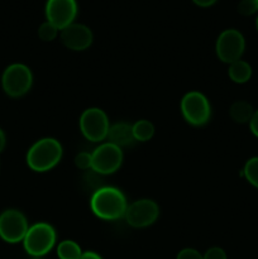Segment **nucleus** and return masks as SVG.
<instances>
[{"mask_svg":"<svg viewBox=\"0 0 258 259\" xmlns=\"http://www.w3.org/2000/svg\"><path fill=\"white\" fill-rule=\"evenodd\" d=\"M245 51V39L237 29H225L220 33L215 45V52L222 62L230 63L242 60Z\"/></svg>","mask_w":258,"mask_h":259,"instance_id":"nucleus-8","label":"nucleus"},{"mask_svg":"<svg viewBox=\"0 0 258 259\" xmlns=\"http://www.w3.org/2000/svg\"><path fill=\"white\" fill-rule=\"evenodd\" d=\"M5 146H7V136H5L4 131L0 128V153L4 151Z\"/></svg>","mask_w":258,"mask_h":259,"instance_id":"nucleus-26","label":"nucleus"},{"mask_svg":"<svg viewBox=\"0 0 258 259\" xmlns=\"http://www.w3.org/2000/svg\"><path fill=\"white\" fill-rule=\"evenodd\" d=\"M60 37L66 48L76 51V52L88 50L93 45L94 39L90 28L86 27L85 24H80V23H72L61 29Z\"/></svg>","mask_w":258,"mask_h":259,"instance_id":"nucleus-12","label":"nucleus"},{"mask_svg":"<svg viewBox=\"0 0 258 259\" xmlns=\"http://www.w3.org/2000/svg\"><path fill=\"white\" fill-rule=\"evenodd\" d=\"M93 164L91 169L96 174L105 176V175L115 174L123 163V151L119 147L109 143H101L95 151L91 153Z\"/></svg>","mask_w":258,"mask_h":259,"instance_id":"nucleus-9","label":"nucleus"},{"mask_svg":"<svg viewBox=\"0 0 258 259\" xmlns=\"http://www.w3.org/2000/svg\"><path fill=\"white\" fill-rule=\"evenodd\" d=\"M32 259H45L43 257H32Z\"/></svg>","mask_w":258,"mask_h":259,"instance_id":"nucleus-28","label":"nucleus"},{"mask_svg":"<svg viewBox=\"0 0 258 259\" xmlns=\"http://www.w3.org/2000/svg\"><path fill=\"white\" fill-rule=\"evenodd\" d=\"M80 131L88 141L101 143L108 138L109 118L104 110L99 108H89L80 116Z\"/></svg>","mask_w":258,"mask_h":259,"instance_id":"nucleus-6","label":"nucleus"},{"mask_svg":"<svg viewBox=\"0 0 258 259\" xmlns=\"http://www.w3.org/2000/svg\"><path fill=\"white\" fill-rule=\"evenodd\" d=\"M181 113L185 120L194 126L205 125L211 116V106L204 94L190 91L181 100Z\"/></svg>","mask_w":258,"mask_h":259,"instance_id":"nucleus-5","label":"nucleus"},{"mask_svg":"<svg viewBox=\"0 0 258 259\" xmlns=\"http://www.w3.org/2000/svg\"><path fill=\"white\" fill-rule=\"evenodd\" d=\"M29 229V224L22 211L8 209L0 214V238L9 244L23 242Z\"/></svg>","mask_w":258,"mask_h":259,"instance_id":"nucleus-7","label":"nucleus"},{"mask_svg":"<svg viewBox=\"0 0 258 259\" xmlns=\"http://www.w3.org/2000/svg\"><path fill=\"white\" fill-rule=\"evenodd\" d=\"M63 149L55 138H42L27 152V164L34 172H47L55 168L62 158Z\"/></svg>","mask_w":258,"mask_h":259,"instance_id":"nucleus-2","label":"nucleus"},{"mask_svg":"<svg viewBox=\"0 0 258 259\" xmlns=\"http://www.w3.org/2000/svg\"><path fill=\"white\" fill-rule=\"evenodd\" d=\"M133 128V136L137 142H148L154 136V125L149 120L142 119L132 124Z\"/></svg>","mask_w":258,"mask_h":259,"instance_id":"nucleus-16","label":"nucleus"},{"mask_svg":"<svg viewBox=\"0 0 258 259\" xmlns=\"http://www.w3.org/2000/svg\"><path fill=\"white\" fill-rule=\"evenodd\" d=\"M255 25H257V30H258V17H257V22H255Z\"/></svg>","mask_w":258,"mask_h":259,"instance_id":"nucleus-29","label":"nucleus"},{"mask_svg":"<svg viewBox=\"0 0 258 259\" xmlns=\"http://www.w3.org/2000/svg\"><path fill=\"white\" fill-rule=\"evenodd\" d=\"M228 76L235 83H245L252 77V67L244 60H238L230 63L228 68Z\"/></svg>","mask_w":258,"mask_h":259,"instance_id":"nucleus-15","label":"nucleus"},{"mask_svg":"<svg viewBox=\"0 0 258 259\" xmlns=\"http://www.w3.org/2000/svg\"><path fill=\"white\" fill-rule=\"evenodd\" d=\"M254 109H253L252 104H249L245 100H238L230 105L229 115L235 123L238 124H249L250 119H252L253 114H254Z\"/></svg>","mask_w":258,"mask_h":259,"instance_id":"nucleus-14","label":"nucleus"},{"mask_svg":"<svg viewBox=\"0 0 258 259\" xmlns=\"http://www.w3.org/2000/svg\"><path fill=\"white\" fill-rule=\"evenodd\" d=\"M238 12L245 17L253 15L258 12L257 3H255V0H240V3L238 4Z\"/></svg>","mask_w":258,"mask_h":259,"instance_id":"nucleus-21","label":"nucleus"},{"mask_svg":"<svg viewBox=\"0 0 258 259\" xmlns=\"http://www.w3.org/2000/svg\"><path fill=\"white\" fill-rule=\"evenodd\" d=\"M255 3H257V7H258V0H255Z\"/></svg>","mask_w":258,"mask_h":259,"instance_id":"nucleus-30","label":"nucleus"},{"mask_svg":"<svg viewBox=\"0 0 258 259\" xmlns=\"http://www.w3.org/2000/svg\"><path fill=\"white\" fill-rule=\"evenodd\" d=\"M33 85V73L23 63H12L4 70L2 76V88L10 98H22Z\"/></svg>","mask_w":258,"mask_h":259,"instance_id":"nucleus-4","label":"nucleus"},{"mask_svg":"<svg viewBox=\"0 0 258 259\" xmlns=\"http://www.w3.org/2000/svg\"><path fill=\"white\" fill-rule=\"evenodd\" d=\"M202 255H204V259H228L225 250L220 247L210 248Z\"/></svg>","mask_w":258,"mask_h":259,"instance_id":"nucleus-23","label":"nucleus"},{"mask_svg":"<svg viewBox=\"0 0 258 259\" xmlns=\"http://www.w3.org/2000/svg\"><path fill=\"white\" fill-rule=\"evenodd\" d=\"M77 15L76 0H47L46 4V18L58 29H63L67 25L75 23Z\"/></svg>","mask_w":258,"mask_h":259,"instance_id":"nucleus-11","label":"nucleus"},{"mask_svg":"<svg viewBox=\"0 0 258 259\" xmlns=\"http://www.w3.org/2000/svg\"><path fill=\"white\" fill-rule=\"evenodd\" d=\"M192 2H194L196 5H199V7L207 8V7H211V5H214L218 0H192Z\"/></svg>","mask_w":258,"mask_h":259,"instance_id":"nucleus-25","label":"nucleus"},{"mask_svg":"<svg viewBox=\"0 0 258 259\" xmlns=\"http://www.w3.org/2000/svg\"><path fill=\"white\" fill-rule=\"evenodd\" d=\"M91 164H93L91 153H89V152H80V153L76 154L75 166L77 168L82 169V171H89V169H91Z\"/></svg>","mask_w":258,"mask_h":259,"instance_id":"nucleus-20","label":"nucleus"},{"mask_svg":"<svg viewBox=\"0 0 258 259\" xmlns=\"http://www.w3.org/2000/svg\"><path fill=\"white\" fill-rule=\"evenodd\" d=\"M249 129L252 132V134L258 138V110L254 111L252 119L249 121Z\"/></svg>","mask_w":258,"mask_h":259,"instance_id":"nucleus-24","label":"nucleus"},{"mask_svg":"<svg viewBox=\"0 0 258 259\" xmlns=\"http://www.w3.org/2000/svg\"><path fill=\"white\" fill-rule=\"evenodd\" d=\"M176 259H204V255L194 248H185L180 250Z\"/></svg>","mask_w":258,"mask_h":259,"instance_id":"nucleus-22","label":"nucleus"},{"mask_svg":"<svg viewBox=\"0 0 258 259\" xmlns=\"http://www.w3.org/2000/svg\"><path fill=\"white\" fill-rule=\"evenodd\" d=\"M57 234L55 228L48 223H37L29 227L23 245L30 257H45L56 245Z\"/></svg>","mask_w":258,"mask_h":259,"instance_id":"nucleus-3","label":"nucleus"},{"mask_svg":"<svg viewBox=\"0 0 258 259\" xmlns=\"http://www.w3.org/2000/svg\"><path fill=\"white\" fill-rule=\"evenodd\" d=\"M242 175L253 187L258 189V157H252L245 162Z\"/></svg>","mask_w":258,"mask_h":259,"instance_id":"nucleus-18","label":"nucleus"},{"mask_svg":"<svg viewBox=\"0 0 258 259\" xmlns=\"http://www.w3.org/2000/svg\"><path fill=\"white\" fill-rule=\"evenodd\" d=\"M58 32H60V29L55 27L52 23L45 22L38 28V37L42 40H45V42H52V40L57 38Z\"/></svg>","mask_w":258,"mask_h":259,"instance_id":"nucleus-19","label":"nucleus"},{"mask_svg":"<svg viewBox=\"0 0 258 259\" xmlns=\"http://www.w3.org/2000/svg\"><path fill=\"white\" fill-rule=\"evenodd\" d=\"M56 250L60 259H80L83 253L80 245L73 240H62Z\"/></svg>","mask_w":258,"mask_h":259,"instance_id":"nucleus-17","label":"nucleus"},{"mask_svg":"<svg viewBox=\"0 0 258 259\" xmlns=\"http://www.w3.org/2000/svg\"><path fill=\"white\" fill-rule=\"evenodd\" d=\"M80 259H103L95 252H83Z\"/></svg>","mask_w":258,"mask_h":259,"instance_id":"nucleus-27","label":"nucleus"},{"mask_svg":"<svg viewBox=\"0 0 258 259\" xmlns=\"http://www.w3.org/2000/svg\"><path fill=\"white\" fill-rule=\"evenodd\" d=\"M109 143L114 146L123 148V147H129L136 142L133 136V128L132 124L125 123V121H119V123L113 124L109 128L108 138Z\"/></svg>","mask_w":258,"mask_h":259,"instance_id":"nucleus-13","label":"nucleus"},{"mask_svg":"<svg viewBox=\"0 0 258 259\" xmlns=\"http://www.w3.org/2000/svg\"><path fill=\"white\" fill-rule=\"evenodd\" d=\"M159 217V206L149 199L136 200L128 205L125 220L132 228H147L154 224Z\"/></svg>","mask_w":258,"mask_h":259,"instance_id":"nucleus-10","label":"nucleus"},{"mask_svg":"<svg viewBox=\"0 0 258 259\" xmlns=\"http://www.w3.org/2000/svg\"><path fill=\"white\" fill-rule=\"evenodd\" d=\"M91 211L101 220L113 222L125 217L128 201L123 191L113 186H103L93 192Z\"/></svg>","mask_w":258,"mask_h":259,"instance_id":"nucleus-1","label":"nucleus"}]
</instances>
